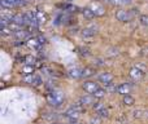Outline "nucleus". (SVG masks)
<instances>
[{"mask_svg":"<svg viewBox=\"0 0 148 124\" xmlns=\"http://www.w3.org/2000/svg\"><path fill=\"white\" fill-rule=\"evenodd\" d=\"M47 101L51 106H55V107H59L61 106V104L64 102V93L61 91H51L48 94H47Z\"/></svg>","mask_w":148,"mask_h":124,"instance_id":"nucleus-1","label":"nucleus"},{"mask_svg":"<svg viewBox=\"0 0 148 124\" xmlns=\"http://www.w3.org/2000/svg\"><path fill=\"white\" fill-rule=\"evenodd\" d=\"M0 4L5 9H12V8H17L21 5H26L25 0H0Z\"/></svg>","mask_w":148,"mask_h":124,"instance_id":"nucleus-2","label":"nucleus"},{"mask_svg":"<svg viewBox=\"0 0 148 124\" xmlns=\"http://www.w3.org/2000/svg\"><path fill=\"white\" fill-rule=\"evenodd\" d=\"M130 76L134 79V80H140L144 76V71H143V65L135 66L130 70Z\"/></svg>","mask_w":148,"mask_h":124,"instance_id":"nucleus-3","label":"nucleus"},{"mask_svg":"<svg viewBox=\"0 0 148 124\" xmlns=\"http://www.w3.org/2000/svg\"><path fill=\"white\" fill-rule=\"evenodd\" d=\"M82 87H83L84 91H86L87 93H90V94H94L95 92L99 89V85H97V83H95V81H91V80L84 81Z\"/></svg>","mask_w":148,"mask_h":124,"instance_id":"nucleus-4","label":"nucleus"},{"mask_svg":"<svg viewBox=\"0 0 148 124\" xmlns=\"http://www.w3.org/2000/svg\"><path fill=\"white\" fill-rule=\"evenodd\" d=\"M96 33H97V26L91 25L82 30V36H83V38H92L94 35H96Z\"/></svg>","mask_w":148,"mask_h":124,"instance_id":"nucleus-5","label":"nucleus"},{"mask_svg":"<svg viewBox=\"0 0 148 124\" xmlns=\"http://www.w3.org/2000/svg\"><path fill=\"white\" fill-rule=\"evenodd\" d=\"M116 18H117L118 21H122V22H127V21L131 20V14L127 12V10L120 9V10H117V13H116Z\"/></svg>","mask_w":148,"mask_h":124,"instance_id":"nucleus-6","label":"nucleus"},{"mask_svg":"<svg viewBox=\"0 0 148 124\" xmlns=\"http://www.w3.org/2000/svg\"><path fill=\"white\" fill-rule=\"evenodd\" d=\"M65 115H66L72 122H75V120H78V118L81 117V111L77 110V109H74V107H70V109L65 112Z\"/></svg>","mask_w":148,"mask_h":124,"instance_id":"nucleus-7","label":"nucleus"},{"mask_svg":"<svg viewBox=\"0 0 148 124\" xmlns=\"http://www.w3.org/2000/svg\"><path fill=\"white\" fill-rule=\"evenodd\" d=\"M99 80L101 81L104 85H110L113 81V75L109 73H103L99 75Z\"/></svg>","mask_w":148,"mask_h":124,"instance_id":"nucleus-8","label":"nucleus"},{"mask_svg":"<svg viewBox=\"0 0 148 124\" xmlns=\"http://www.w3.org/2000/svg\"><path fill=\"white\" fill-rule=\"evenodd\" d=\"M26 45L29 47V48L31 49H40V40L38 39V36H35V38H30L27 41H26Z\"/></svg>","mask_w":148,"mask_h":124,"instance_id":"nucleus-9","label":"nucleus"},{"mask_svg":"<svg viewBox=\"0 0 148 124\" xmlns=\"http://www.w3.org/2000/svg\"><path fill=\"white\" fill-rule=\"evenodd\" d=\"M92 9V12L95 13V16H103L105 13L104 8H103V5H100L99 3H92L91 7H90Z\"/></svg>","mask_w":148,"mask_h":124,"instance_id":"nucleus-10","label":"nucleus"},{"mask_svg":"<svg viewBox=\"0 0 148 124\" xmlns=\"http://www.w3.org/2000/svg\"><path fill=\"white\" fill-rule=\"evenodd\" d=\"M117 92L120 94H129L131 92V85L130 84H127V83H123V84H121V85H118L117 87Z\"/></svg>","mask_w":148,"mask_h":124,"instance_id":"nucleus-11","label":"nucleus"},{"mask_svg":"<svg viewBox=\"0 0 148 124\" xmlns=\"http://www.w3.org/2000/svg\"><path fill=\"white\" fill-rule=\"evenodd\" d=\"M35 20L38 21V23L39 25H42V23H46V21H47V14L43 12V10H35Z\"/></svg>","mask_w":148,"mask_h":124,"instance_id":"nucleus-12","label":"nucleus"},{"mask_svg":"<svg viewBox=\"0 0 148 124\" xmlns=\"http://www.w3.org/2000/svg\"><path fill=\"white\" fill-rule=\"evenodd\" d=\"M82 71H83V70H81V68H78V67L70 68V70H69V75L72 76L73 79H79L82 76Z\"/></svg>","mask_w":148,"mask_h":124,"instance_id":"nucleus-13","label":"nucleus"},{"mask_svg":"<svg viewBox=\"0 0 148 124\" xmlns=\"http://www.w3.org/2000/svg\"><path fill=\"white\" fill-rule=\"evenodd\" d=\"M82 14H83V17L87 18V20H92V18L95 17V13L92 12L91 8H84V9L82 10Z\"/></svg>","mask_w":148,"mask_h":124,"instance_id":"nucleus-14","label":"nucleus"},{"mask_svg":"<svg viewBox=\"0 0 148 124\" xmlns=\"http://www.w3.org/2000/svg\"><path fill=\"white\" fill-rule=\"evenodd\" d=\"M79 102H81L83 106H86V105H92L94 104V97L92 96H83L81 100H79Z\"/></svg>","mask_w":148,"mask_h":124,"instance_id":"nucleus-15","label":"nucleus"},{"mask_svg":"<svg viewBox=\"0 0 148 124\" xmlns=\"http://www.w3.org/2000/svg\"><path fill=\"white\" fill-rule=\"evenodd\" d=\"M122 102L125 105H127V106H131V105L135 104V100H134V97H131L130 94H125V96H123Z\"/></svg>","mask_w":148,"mask_h":124,"instance_id":"nucleus-16","label":"nucleus"},{"mask_svg":"<svg viewBox=\"0 0 148 124\" xmlns=\"http://www.w3.org/2000/svg\"><path fill=\"white\" fill-rule=\"evenodd\" d=\"M95 74V70L92 67H84L83 71H82V76L83 78H90V76H92Z\"/></svg>","mask_w":148,"mask_h":124,"instance_id":"nucleus-17","label":"nucleus"},{"mask_svg":"<svg viewBox=\"0 0 148 124\" xmlns=\"http://www.w3.org/2000/svg\"><path fill=\"white\" fill-rule=\"evenodd\" d=\"M14 34V36L17 39H25L26 36H27V34H29V31H26V30H22V28H21V30H18V31H16V33H13Z\"/></svg>","mask_w":148,"mask_h":124,"instance_id":"nucleus-18","label":"nucleus"},{"mask_svg":"<svg viewBox=\"0 0 148 124\" xmlns=\"http://www.w3.org/2000/svg\"><path fill=\"white\" fill-rule=\"evenodd\" d=\"M22 74L27 75V74H34V65H25L22 67Z\"/></svg>","mask_w":148,"mask_h":124,"instance_id":"nucleus-19","label":"nucleus"},{"mask_svg":"<svg viewBox=\"0 0 148 124\" xmlns=\"http://www.w3.org/2000/svg\"><path fill=\"white\" fill-rule=\"evenodd\" d=\"M105 93H107V89H103V88H99L96 92H95L92 96L95 97V98H103V97L105 96Z\"/></svg>","mask_w":148,"mask_h":124,"instance_id":"nucleus-20","label":"nucleus"},{"mask_svg":"<svg viewBox=\"0 0 148 124\" xmlns=\"http://www.w3.org/2000/svg\"><path fill=\"white\" fill-rule=\"evenodd\" d=\"M34 78H35V75H34V74H27V75H25V76H23V78H22V81H23V83L33 84Z\"/></svg>","mask_w":148,"mask_h":124,"instance_id":"nucleus-21","label":"nucleus"},{"mask_svg":"<svg viewBox=\"0 0 148 124\" xmlns=\"http://www.w3.org/2000/svg\"><path fill=\"white\" fill-rule=\"evenodd\" d=\"M23 61H25V63L26 65H34V63H35V57H33V56H25L23 57Z\"/></svg>","mask_w":148,"mask_h":124,"instance_id":"nucleus-22","label":"nucleus"},{"mask_svg":"<svg viewBox=\"0 0 148 124\" xmlns=\"http://www.w3.org/2000/svg\"><path fill=\"white\" fill-rule=\"evenodd\" d=\"M13 31L9 28V26H5V27H1V30H0V34H1L3 36H8V35H10Z\"/></svg>","mask_w":148,"mask_h":124,"instance_id":"nucleus-23","label":"nucleus"},{"mask_svg":"<svg viewBox=\"0 0 148 124\" xmlns=\"http://www.w3.org/2000/svg\"><path fill=\"white\" fill-rule=\"evenodd\" d=\"M97 115L101 118H108L109 117V111H108V109H105V107H103L100 111H97Z\"/></svg>","mask_w":148,"mask_h":124,"instance_id":"nucleus-24","label":"nucleus"},{"mask_svg":"<svg viewBox=\"0 0 148 124\" xmlns=\"http://www.w3.org/2000/svg\"><path fill=\"white\" fill-rule=\"evenodd\" d=\"M139 21H140V23L143 26H148V16L147 14H142L140 17H139Z\"/></svg>","mask_w":148,"mask_h":124,"instance_id":"nucleus-25","label":"nucleus"},{"mask_svg":"<svg viewBox=\"0 0 148 124\" xmlns=\"http://www.w3.org/2000/svg\"><path fill=\"white\" fill-rule=\"evenodd\" d=\"M101 119L103 118L99 117V115H97V117H92L91 120H90V123L91 124H101Z\"/></svg>","mask_w":148,"mask_h":124,"instance_id":"nucleus-26","label":"nucleus"},{"mask_svg":"<svg viewBox=\"0 0 148 124\" xmlns=\"http://www.w3.org/2000/svg\"><path fill=\"white\" fill-rule=\"evenodd\" d=\"M103 107H105V106L101 104V102H95V104H94V110H95L96 112H97V111H100V110H101Z\"/></svg>","mask_w":148,"mask_h":124,"instance_id":"nucleus-27","label":"nucleus"},{"mask_svg":"<svg viewBox=\"0 0 148 124\" xmlns=\"http://www.w3.org/2000/svg\"><path fill=\"white\" fill-rule=\"evenodd\" d=\"M33 84H34V85H36V87L40 85V84H42V78H40V76H36V75H35V78H34Z\"/></svg>","mask_w":148,"mask_h":124,"instance_id":"nucleus-28","label":"nucleus"},{"mask_svg":"<svg viewBox=\"0 0 148 124\" xmlns=\"http://www.w3.org/2000/svg\"><path fill=\"white\" fill-rule=\"evenodd\" d=\"M78 51H79V53H81L82 56H88L90 54V51L87 48H78Z\"/></svg>","mask_w":148,"mask_h":124,"instance_id":"nucleus-29","label":"nucleus"}]
</instances>
